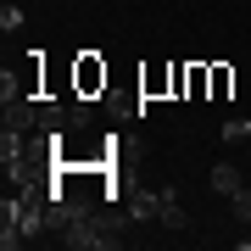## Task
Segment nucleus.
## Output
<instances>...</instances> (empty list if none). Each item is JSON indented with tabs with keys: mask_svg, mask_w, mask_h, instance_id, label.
Wrapping results in <instances>:
<instances>
[{
	"mask_svg": "<svg viewBox=\"0 0 251 251\" xmlns=\"http://www.w3.org/2000/svg\"><path fill=\"white\" fill-rule=\"evenodd\" d=\"M206 179H212V190H218V196H234V190L246 184V179H240V168H234V162H212V173H206Z\"/></svg>",
	"mask_w": 251,
	"mask_h": 251,
	"instance_id": "obj_5",
	"label": "nucleus"
},
{
	"mask_svg": "<svg viewBox=\"0 0 251 251\" xmlns=\"http://www.w3.org/2000/svg\"><path fill=\"white\" fill-rule=\"evenodd\" d=\"M0 28H6V34H11V28H23V6H11V0H6V6H0Z\"/></svg>",
	"mask_w": 251,
	"mask_h": 251,
	"instance_id": "obj_9",
	"label": "nucleus"
},
{
	"mask_svg": "<svg viewBox=\"0 0 251 251\" xmlns=\"http://www.w3.org/2000/svg\"><path fill=\"white\" fill-rule=\"evenodd\" d=\"M90 117H95V106H90V100H73V106H67V128H90Z\"/></svg>",
	"mask_w": 251,
	"mask_h": 251,
	"instance_id": "obj_7",
	"label": "nucleus"
},
{
	"mask_svg": "<svg viewBox=\"0 0 251 251\" xmlns=\"http://www.w3.org/2000/svg\"><path fill=\"white\" fill-rule=\"evenodd\" d=\"M251 134V123H246V117H229V123H224V140L234 145V140H246Z\"/></svg>",
	"mask_w": 251,
	"mask_h": 251,
	"instance_id": "obj_10",
	"label": "nucleus"
},
{
	"mask_svg": "<svg viewBox=\"0 0 251 251\" xmlns=\"http://www.w3.org/2000/svg\"><path fill=\"white\" fill-rule=\"evenodd\" d=\"M73 73H78V95H95V90H100V84H106V67H100V62H95V56H84V62H78V67H73Z\"/></svg>",
	"mask_w": 251,
	"mask_h": 251,
	"instance_id": "obj_6",
	"label": "nucleus"
},
{
	"mask_svg": "<svg viewBox=\"0 0 251 251\" xmlns=\"http://www.w3.org/2000/svg\"><path fill=\"white\" fill-rule=\"evenodd\" d=\"M56 246H67V251H112V246H123V234H117V218H106L100 206H84V212H73V224L62 229Z\"/></svg>",
	"mask_w": 251,
	"mask_h": 251,
	"instance_id": "obj_1",
	"label": "nucleus"
},
{
	"mask_svg": "<svg viewBox=\"0 0 251 251\" xmlns=\"http://www.w3.org/2000/svg\"><path fill=\"white\" fill-rule=\"evenodd\" d=\"M240 246H246V251H251V240H240Z\"/></svg>",
	"mask_w": 251,
	"mask_h": 251,
	"instance_id": "obj_11",
	"label": "nucleus"
},
{
	"mask_svg": "<svg viewBox=\"0 0 251 251\" xmlns=\"http://www.w3.org/2000/svg\"><path fill=\"white\" fill-rule=\"evenodd\" d=\"M162 212V190H128V218L134 224H156Z\"/></svg>",
	"mask_w": 251,
	"mask_h": 251,
	"instance_id": "obj_4",
	"label": "nucleus"
},
{
	"mask_svg": "<svg viewBox=\"0 0 251 251\" xmlns=\"http://www.w3.org/2000/svg\"><path fill=\"white\" fill-rule=\"evenodd\" d=\"M229 206H234V224H251V190H246V184L229 196Z\"/></svg>",
	"mask_w": 251,
	"mask_h": 251,
	"instance_id": "obj_8",
	"label": "nucleus"
},
{
	"mask_svg": "<svg viewBox=\"0 0 251 251\" xmlns=\"http://www.w3.org/2000/svg\"><path fill=\"white\" fill-rule=\"evenodd\" d=\"M0 123H6V128H23V134H39V123H45V100H34V95L0 100Z\"/></svg>",
	"mask_w": 251,
	"mask_h": 251,
	"instance_id": "obj_2",
	"label": "nucleus"
},
{
	"mask_svg": "<svg viewBox=\"0 0 251 251\" xmlns=\"http://www.w3.org/2000/svg\"><path fill=\"white\" fill-rule=\"evenodd\" d=\"M156 224H162V229H173V234L190 229V212L179 206V190H173V184H162V212H156Z\"/></svg>",
	"mask_w": 251,
	"mask_h": 251,
	"instance_id": "obj_3",
	"label": "nucleus"
}]
</instances>
